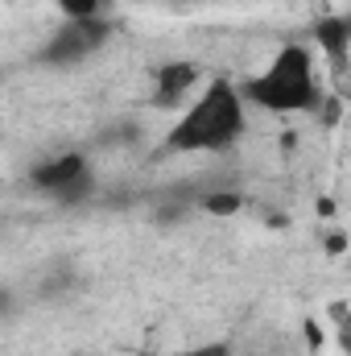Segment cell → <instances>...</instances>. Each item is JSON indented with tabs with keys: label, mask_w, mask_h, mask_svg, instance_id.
I'll use <instances>...</instances> for the list:
<instances>
[{
	"label": "cell",
	"mask_w": 351,
	"mask_h": 356,
	"mask_svg": "<svg viewBox=\"0 0 351 356\" xmlns=\"http://www.w3.org/2000/svg\"><path fill=\"white\" fill-rule=\"evenodd\" d=\"M244 133H248L244 91L228 75H215L174 120V129L162 141V154H228L244 141Z\"/></svg>",
	"instance_id": "obj_1"
},
{
	"label": "cell",
	"mask_w": 351,
	"mask_h": 356,
	"mask_svg": "<svg viewBox=\"0 0 351 356\" xmlns=\"http://www.w3.org/2000/svg\"><path fill=\"white\" fill-rule=\"evenodd\" d=\"M240 91L252 108H264L273 116H293V112L318 108L323 91H318V71H314L310 46L285 42L264 71H257L252 79L240 83Z\"/></svg>",
	"instance_id": "obj_2"
},
{
	"label": "cell",
	"mask_w": 351,
	"mask_h": 356,
	"mask_svg": "<svg viewBox=\"0 0 351 356\" xmlns=\"http://www.w3.org/2000/svg\"><path fill=\"white\" fill-rule=\"evenodd\" d=\"M108 38H112V25H108L103 13H99V17H83V21H62V25L42 42V50L33 54V63H37V67H54V71L79 67V63L95 58V54L108 46Z\"/></svg>",
	"instance_id": "obj_3"
},
{
	"label": "cell",
	"mask_w": 351,
	"mask_h": 356,
	"mask_svg": "<svg viewBox=\"0 0 351 356\" xmlns=\"http://www.w3.org/2000/svg\"><path fill=\"white\" fill-rule=\"evenodd\" d=\"M29 186L50 195V199H58V203H67V207H79V203H87L95 195V175H91L87 154L67 149V154H54V158L37 162L29 170Z\"/></svg>",
	"instance_id": "obj_4"
},
{
	"label": "cell",
	"mask_w": 351,
	"mask_h": 356,
	"mask_svg": "<svg viewBox=\"0 0 351 356\" xmlns=\"http://www.w3.org/2000/svg\"><path fill=\"white\" fill-rule=\"evenodd\" d=\"M198 79H203V71H198L194 63H186V58L162 63V67L153 71V95H149V104H153V108H178L190 91L198 88Z\"/></svg>",
	"instance_id": "obj_5"
},
{
	"label": "cell",
	"mask_w": 351,
	"mask_h": 356,
	"mask_svg": "<svg viewBox=\"0 0 351 356\" xmlns=\"http://www.w3.org/2000/svg\"><path fill=\"white\" fill-rule=\"evenodd\" d=\"M314 46L331 58L335 71H348L351 67V33H348V21L339 13H327L314 21Z\"/></svg>",
	"instance_id": "obj_6"
},
{
	"label": "cell",
	"mask_w": 351,
	"mask_h": 356,
	"mask_svg": "<svg viewBox=\"0 0 351 356\" xmlns=\"http://www.w3.org/2000/svg\"><path fill=\"white\" fill-rule=\"evenodd\" d=\"M75 286V269L71 266H54L42 282H37V298H54V294H67Z\"/></svg>",
	"instance_id": "obj_7"
},
{
	"label": "cell",
	"mask_w": 351,
	"mask_h": 356,
	"mask_svg": "<svg viewBox=\"0 0 351 356\" xmlns=\"http://www.w3.org/2000/svg\"><path fill=\"white\" fill-rule=\"evenodd\" d=\"M240 195L236 191H215V195H203V211H211V216H232V211H240Z\"/></svg>",
	"instance_id": "obj_8"
},
{
	"label": "cell",
	"mask_w": 351,
	"mask_h": 356,
	"mask_svg": "<svg viewBox=\"0 0 351 356\" xmlns=\"http://www.w3.org/2000/svg\"><path fill=\"white\" fill-rule=\"evenodd\" d=\"M54 4L62 8L67 21H83V17H99V4L103 0H54Z\"/></svg>",
	"instance_id": "obj_9"
},
{
	"label": "cell",
	"mask_w": 351,
	"mask_h": 356,
	"mask_svg": "<svg viewBox=\"0 0 351 356\" xmlns=\"http://www.w3.org/2000/svg\"><path fill=\"white\" fill-rule=\"evenodd\" d=\"M174 356H236V353H232L228 340H207V344H190V348H182Z\"/></svg>",
	"instance_id": "obj_10"
},
{
	"label": "cell",
	"mask_w": 351,
	"mask_h": 356,
	"mask_svg": "<svg viewBox=\"0 0 351 356\" xmlns=\"http://www.w3.org/2000/svg\"><path fill=\"white\" fill-rule=\"evenodd\" d=\"M331 319L339 323V344H343V353L351 356V311L343 302H335V307H331Z\"/></svg>",
	"instance_id": "obj_11"
},
{
	"label": "cell",
	"mask_w": 351,
	"mask_h": 356,
	"mask_svg": "<svg viewBox=\"0 0 351 356\" xmlns=\"http://www.w3.org/2000/svg\"><path fill=\"white\" fill-rule=\"evenodd\" d=\"M306 340H310V348H323V332H318L310 319H306Z\"/></svg>",
	"instance_id": "obj_12"
},
{
	"label": "cell",
	"mask_w": 351,
	"mask_h": 356,
	"mask_svg": "<svg viewBox=\"0 0 351 356\" xmlns=\"http://www.w3.org/2000/svg\"><path fill=\"white\" fill-rule=\"evenodd\" d=\"M343 21H348V33H351V13H343Z\"/></svg>",
	"instance_id": "obj_13"
}]
</instances>
